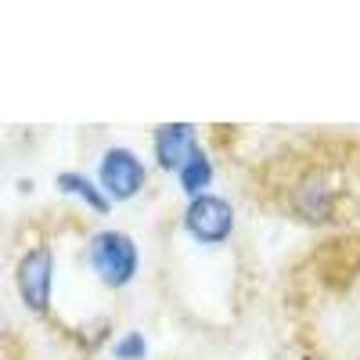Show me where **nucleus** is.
<instances>
[{"instance_id":"f257e3e1","label":"nucleus","mask_w":360,"mask_h":360,"mask_svg":"<svg viewBox=\"0 0 360 360\" xmlns=\"http://www.w3.org/2000/svg\"><path fill=\"white\" fill-rule=\"evenodd\" d=\"M86 263L98 274V281L105 288H127L134 285L137 270H141V249L127 231H94L86 242Z\"/></svg>"},{"instance_id":"0eeeda50","label":"nucleus","mask_w":360,"mask_h":360,"mask_svg":"<svg viewBox=\"0 0 360 360\" xmlns=\"http://www.w3.org/2000/svg\"><path fill=\"white\" fill-rule=\"evenodd\" d=\"M173 176H176L180 191H184L188 198H198V195H205L209 188H213L217 166H213V159H209L205 148H202V144H195L191 152H188V159L180 162V169H176Z\"/></svg>"},{"instance_id":"39448f33","label":"nucleus","mask_w":360,"mask_h":360,"mask_svg":"<svg viewBox=\"0 0 360 360\" xmlns=\"http://www.w3.org/2000/svg\"><path fill=\"white\" fill-rule=\"evenodd\" d=\"M335 202H339V191L332 188V180H328L324 173H307L288 191L292 213L299 220H307V224H328L335 217Z\"/></svg>"},{"instance_id":"20e7f679","label":"nucleus","mask_w":360,"mask_h":360,"mask_svg":"<svg viewBox=\"0 0 360 360\" xmlns=\"http://www.w3.org/2000/svg\"><path fill=\"white\" fill-rule=\"evenodd\" d=\"M184 231L198 245H224L234 234V205H231V198L213 195V191H205L198 198H188Z\"/></svg>"},{"instance_id":"423d86ee","label":"nucleus","mask_w":360,"mask_h":360,"mask_svg":"<svg viewBox=\"0 0 360 360\" xmlns=\"http://www.w3.org/2000/svg\"><path fill=\"white\" fill-rule=\"evenodd\" d=\"M198 144L195 137V127L191 123H162L155 127L152 134V155H155V166L162 173H176L180 162L188 159V152Z\"/></svg>"},{"instance_id":"f03ea898","label":"nucleus","mask_w":360,"mask_h":360,"mask_svg":"<svg viewBox=\"0 0 360 360\" xmlns=\"http://www.w3.org/2000/svg\"><path fill=\"white\" fill-rule=\"evenodd\" d=\"M15 292L22 299V307L33 317L51 314V299H54V249L51 245H33L18 256Z\"/></svg>"},{"instance_id":"1a4fd4ad","label":"nucleus","mask_w":360,"mask_h":360,"mask_svg":"<svg viewBox=\"0 0 360 360\" xmlns=\"http://www.w3.org/2000/svg\"><path fill=\"white\" fill-rule=\"evenodd\" d=\"M112 356L115 360H148V339L144 332H123L112 346Z\"/></svg>"},{"instance_id":"7ed1b4c3","label":"nucleus","mask_w":360,"mask_h":360,"mask_svg":"<svg viewBox=\"0 0 360 360\" xmlns=\"http://www.w3.org/2000/svg\"><path fill=\"white\" fill-rule=\"evenodd\" d=\"M98 184L108 202H134L148 188V166L127 144H112L98 159Z\"/></svg>"},{"instance_id":"6e6552de","label":"nucleus","mask_w":360,"mask_h":360,"mask_svg":"<svg viewBox=\"0 0 360 360\" xmlns=\"http://www.w3.org/2000/svg\"><path fill=\"white\" fill-rule=\"evenodd\" d=\"M54 188L62 191V195H69V198H79L90 213H98V217H108V209H112V202L101 191V184H98V180H90L86 173H76V169L58 173L54 176Z\"/></svg>"}]
</instances>
